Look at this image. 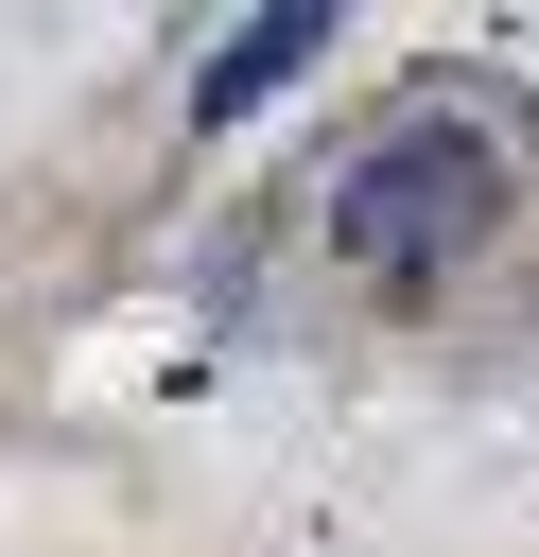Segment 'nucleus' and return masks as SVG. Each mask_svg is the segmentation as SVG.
Returning a JSON list of instances; mask_svg holds the SVG:
<instances>
[{
	"label": "nucleus",
	"mask_w": 539,
	"mask_h": 557,
	"mask_svg": "<svg viewBox=\"0 0 539 557\" xmlns=\"http://www.w3.org/2000/svg\"><path fill=\"white\" fill-rule=\"evenodd\" d=\"M487 226H504V122L487 104H400L330 174V261H365V278H452Z\"/></svg>",
	"instance_id": "1"
},
{
	"label": "nucleus",
	"mask_w": 539,
	"mask_h": 557,
	"mask_svg": "<svg viewBox=\"0 0 539 557\" xmlns=\"http://www.w3.org/2000/svg\"><path fill=\"white\" fill-rule=\"evenodd\" d=\"M313 52H330V17H313V0H278V17H243V35L209 52V87H191V122H261V104H278V87L313 70Z\"/></svg>",
	"instance_id": "2"
}]
</instances>
